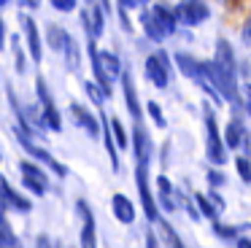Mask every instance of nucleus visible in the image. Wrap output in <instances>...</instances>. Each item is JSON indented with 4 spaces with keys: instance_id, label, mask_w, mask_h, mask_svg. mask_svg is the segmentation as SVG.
Returning a JSON list of instances; mask_svg holds the SVG:
<instances>
[{
    "instance_id": "obj_1",
    "label": "nucleus",
    "mask_w": 251,
    "mask_h": 248,
    "mask_svg": "<svg viewBox=\"0 0 251 248\" xmlns=\"http://www.w3.org/2000/svg\"><path fill=\"white\" fill-rule=\"evenodd\" d=\"M35 89H38V102H41V119H44V127H49V129H54V132H60V127H62L60 111H57L54 100H51L49 89H46V81L41 78V75L35 78Z\"/></svg>"
},
{
    "instance_id": "obj_2",
    "label": "nucleus",
    "mask_w": 251,
    "mask_h": 248,
    "mask_svg": "<svg viewBox=\"0 0 251 248\" xmlns=\"http://www.w3.org/2000/svg\"><path fill=\"white\" fill-rule=\"evenodd\" d=\"M19 173H22V183L30 189L33 194H44L49 189V181H46V170H41L35 162L22 159L19 162Z\"/></svg>"
},
{
    "instance_id": "obj_3",
    "label": "nucleus",
    "mask_w": 251,
    "mask_h": 248,
    "mask_svg": "<svg viewBox=\"0 0 251 248\" xmlns=\"http://www.w3.org/2000/svg\"><path fill=\"white\" fill-rule=\"evenodd\" d=\"M146 75L149 81H151L154 86H159V89H165L170 81V68H168V54L165 51H157L151 54V57L146 59Z\"/></svg>"
},
{
    "instance_id": "obj_4",
    "label": "nucleus",
    "mask_w": 251,
    "mask_h": 248,
    "mask_svg": "<svg viewBox=\"0 0 251 248\" xmlns=\"http://www.w3.org/2000/svg\"><path fill=\"white\" fill-rule=\"evenodd\" d=\"M135 183H138V194H141L143 210H146V219H151V221H159L157 205H154L151 189H149V165H138V170H135Z\"/></svg>"
},
{
    "instance_id": "obj_5",
    "label": "nucleus",
    "mask_w": 251,
    "mask_h": 248,
    "mask_svg": "<svg viewBox=\"0 0 251 248\" xmlns=\"http://www.w3.org/2000/svg\"><path fill=\"white\" fill-rule=\"evenodd\" d=\"M205 129H208V149H205L208 159H211L213 165H224V162H227V154H224V143H222V138H219L213 113H208V116H205Z\"/></svg>"
},
{
    "instance_id": "obj_6",
    "label": "nucleus",
    "mask_w": 251,
    "mask_h": 248,
    "mask_svg": "<svg viewBox=\"0 0 251 248\" xmlns=\"http://www.w3.org/2000/svg\"><path fill=\"white\" fill-rule=\"evenodd\" d=\"M17 138H19V143H22L25 149H27L30 154H33V159H38V162H44L46 167H51V170H54L60 178H65V175H68V170H65V167H62L60 162H57V159H54V156H51L46 149H41V146H35V143H33V138H27V135H22L19 129H17Z\"/></svg>"
},
{
    "instance_id": "obj_7",
    "label": "nucleus",
    "mask_w": 251,
    "mask_h": 248,
    "mask_svg": "<svg viewBox=\"0 0 251 248\" xmlns=\"http://www.w3.org/2000/svg\"><path fill=\"white\" fill-rule=\"evenodd\" d=\"M173 16H176V22H178V25H200L202 19H205L208 16V8L202 3H195V0H192V3H178L173 8Z\"/></svg>"
},
{
    "instance_id": "obj_8",
    "label": "nucleus",
    "mask_w": 251,
    "mask_h": 248,
    "mask_svg": "<svg viewBox=\"0 0 251 248\" xmlns=\"http://www.w3.org/2000/svg\"><path fill=\"white\" fill-rule=\"evenodd\" d=\"M76 208H78V213H81V219H84V226H81V248H98V246H95L98 235H95V219H92V210H89V205L84 202V199H78Z\"/></svg>"
},
{
    "instance_id": "obj_9",
    "label": "nucleus",
    "mask_w": 251,
    "mask_h": 248,
    "mask_svg": "<svg viewBox=\"0 0 251 248\" xmlns=\"http://www.w3.org/2000/svg\"><path fill=\"white\" fill-rule=\"evenodd\" d=\"M3 205H8V208H14V210H22V213H27V210L33 208V205H30V199L19 197V194L8 186L6 178L0 175V208H3Z\"/></svg>"
},
{
    "instance_id": "obj_10",
    "label": "nucleus",
    "mask_w": 251,
    "mask_h": 248,
    "mask_svg": "<svg viewBox=\"0 0 251 248\" xmlns=\"http://www.w3.org/2000/svg\"><path fill=\"white\" fill-rule=\"evenodd\" d=\"M22 30L27 35V49H30V57L33 62H41L44 59V49H41V35H38V27L30 16H22Z\"/></svg>"
},
{
    "instance_id": "obj_11",
    "label": "nucleus",
    "mask_w": 251,
    "mask_h": 248,
    "mask_svg": "<svg viewBox=\"0 0 251 248\" xmlns=\"http://www.w3.org/2000/svg\"><path fill=\"white\" fill-rule=\"evenodd\" d=\"M71 116H73V122H76L81 129H87V135H89V138H98V135H100L98 119H95V116H92V113H89L84 105L73 102V105H71Z\"/></svg>"
},
{
    "instance_id": "obj_12",
    "label": "nucleus",
    "mask_w": 251,
    "mask_h": 248,
    "mask_svg": "<svg viewBox=\"0 0 251 248\" xmlns=\"http://www.w3.org/2000/svg\"><path fill=\"white\" fill-rule=\"evenodd\" d=\"M213 65H216L222 73L232 75L235 78V54H232V46L227 41H219L216 43V57H213Z\"/></svg>"
},
{
    "instance_id": "obj_13",
    "label": "nucleus",
    "mask_w": 251,
    "mask_h": 248,
    "mask_svg": "<svg viewBox=\"0 0 251 248\" xmlns=\"http://www.w3.org/2000/svg\"><path fill=\"white\" fill-rule=\"evenodd\" d=\"M132 143H135V156H138V165H149V154H151V143H149V135L143 129L141 122H135L132 127Z\"/></svg>"
},
{
    "instance_id": "obj_14",
    "label": "nucleus",
    "mask_w": 251,
    "mask_h": 248,
    "mask_svg": "<svg viewBox=\"0 0 251 248\" xmlns=\"http://www.w3.org/2000/svg\"><path fill=\"white\" fill-rule=\"evenodd\" d=\"M81 19H84V27H87V32H89V38H100L103 35V8L100 5H92V8H84L81 11Z\"/></svg>"
},
{
    "instance_id": "obj_15",
    "label": "nucleus",
    "mask_w": 251,
    "mask_h": 248,
    "mask_svg": "<svg viewBox=\"0 0 251 248\" xmlns=\"http://www.w3.org/2000/svg\"><path fill=\"white\" fill-rule=\"evenodd\" d=\"M149 14H151L154 25L159 27L162 35H173V32H176V25H178V22H176V16H173V11H170V8H165V5H154Z\"/></svg>"
},
{
    "instance_id": "obj_16",
    "label": "nucleus",
    "mask_w": 251,
    "mask_h": 248,
    "mask_svg": "<svg viewBox=\"0 0 251 248\" xmlns=\"http://www.w3.org/2000/svg\"><path fill=\"white\" fill-rule=\"evenodd\" d=\"M197 205H200V210L205 213V219H216L219 213L224 210V199L219 197L216 192H208V194H195Z\"/></svg>"
},
{
    "instance_id": "obj_17",
    "label": "nucleus",
    "mask_w": 251,
    "mask_h": 248,
    "mask_svg": "<svg viewBox=\"0 0 251 248\" xmlns=\"http://www.w3.org/2000/svg\"><path fill=\"white\" fill-rule=\"evenodd\" d=\"M111 208H114V216L122 221V224H132V221H135V205H132L125 194H114Z\"/></svg>"
},
{
    "instance_id": "obj_18",
    "label": "nucleus",
    "mask_w": 251,
    "mask_h": 248,
    "mask_svg": "<svg viewBox=\"0 0 251 248\" xmlns=\"http://www.w3.org/2000/svg\"><path fill=\"white\" fill-rule=\"evenodd\" d=\"M122 86H125V100L130 113L135 116V122H141V105H138V97H135V86H132V75L130 73H122Z\"/></svg>"
},
{
    "instance_id": "obj_19",
    "label": "nucleus",
    "mask_w": 251,
    "mask_h": 248,
    "mask_svg": "<svg viewBox=\"0 0 251 248\" xmlns=\"http://www.w3.org/2000/svg\"><path fill=\"white\" fill-rule=\"evenodd\" d=\"M46 38H49V46L57 49V51H65V46L71 43V35H68L62 27H57V25L46 27Z\"/></svg>"
},
{
    "instance_id": "obj_20",
    "label": "nucleus",
    "mask_w": 251,
    "mask_h": 248,
    "mask_svg": "<svg viewBox=\"0 0 251 248\" xmlns=\"http://www.w3.org/2000/svg\"><path fill=\"white\" fill-rule=\"evenodd\" d=\"M103 143H105V151H108V156H111L114 170H119V154H116V143H114V135H111L108 119H103Z\"/></svg>"
},
{
    "instance_id": "obj_21",
    "label": "nucleus",
    "mask_w": 251,
    "mask_h": 248,
    "mask_svg": "<svg viewBox=\"0 0 251 248\" xmlns=\"http://www.w3.org/2000/svg\"><path fill=\"white\" fill-rule=\"evenodd\" d=\"M176 62H178V68H181V73H184V75L197 78V73H200V62H197V59H192L189 54L178 51V54H176Z\"/></svg>"
},
{
    "instance_id": "obj_22",
    "label": "nucleus",
    "mask_w": 251,
    "mask_h": 248,
    "mask_svg": "<svg viewBox=\"0 0 251 248\" xmlns=\"http://www.w3.org/2000/svg\"><path fill=\"white\" fill-rule=\"evenodd\" d=\"M0 248H17V237H14L11 226H8L3 208H0Z\"/></svg>"
},
{
    "instance_id": "obj_23",
    "label": "nucleus",
    "mask_w": 251,
    "mask_h": 248,
    "mask_svg": "<svg viewBox=\"0 0 251 248\" xmlns=\"http://www.w3.org/2000/svg\"><path fill=\"white\" fill-rule=\"evenodd\" d=\"M240 143H243V124L235 119V122L227 124V146L229 149H238Z\"/></svg>"
},
{
    "instance_id": "obj_24",
    "label": "nucleus",
    "mask_w": 251,
    "mask_h": 248,
    "mask_svg": "<svg viewBox=\"0 0 251 248\" xmlns=\"http://www.w3.org/2000/svg\"><path fill=\"white\" fill-rule=\"evenodd\" d=\"M157 186H159V202H162V208H165V210H173L176 202L170 199V192H173V189H170V181H168L165 175H159V178H157Z\"/></svg>"
},
{
    "instance_id": "obj_25",
    "label": "nucleus",
    "mask_w": 251,
    "mask_h": 248,
    "mask_svg": "<svg viewBox=\"0 0 251 248\" xmlns=\"http://www.w3.org/2000/svg\"><path fill=\"white\" fill-rule=\"evenodd\" d=\"M111 135H114V143L119 146V149H127V146H130L127 132H125V127H122L119 119H111Z\"/></svg>"
},
{
    "instance_id": "obj_26",
    "label": "nucleus",
    "mask_w": 251,
    "mask_h": 248,
    "mask_svg": "<svg viewBox=\"0 0 251 248\" xmlns=\"http://www.w3.org/2000/svg\"><path fill=\"white\" fill-rule=\"evenodd\" d=\"M162 237H165V243H168V248H184L178 240V235L173 232V226H170L168 221H162Z\"/></svg>"
},
{
    "instance_id": "obj_27",
    "label": "nucleus",
    "mask_w": 251,
    "mask_h": 248,
    "mask_svg": "<svg viewBox=\"0 0 251 248\" xmlns=\"http://www.w3.org/2000/svg\"><path fill=\"white\" fill-rule=\"evenodd\" d=\"M143 27H146V32H149V38H151V41H162V32H159V27L157 25H154V19H151V14H149V11H146V14H143Z\"/></svg>"
},
{
    "instance_id": "obj_28",
    "label": "nucleus",
    "mask_w": 251,
    "mask_h": 248,
    "mask_svg": "<svg viewBox=\"0 0 251 248\" xmlns=\"http://www.w3.org/2000/svg\"><path fill=\"white\" fill-rule=\"evenodd\" d=\"M65 51H68V68L78 70V49H76V41H73V38H71V43L65 46Z\"/></svg>"
},
{
    "instance_id": "obj_29",
    "label": "nucleus",
    "mask_w": 251,
    "mask_h": 248,
    "mask_svg": "<svg viewBox=\"0 0 251 248\" xmlns=\"http://www.w3.org/2000/svg\"><path fill=\"white\" fill-rule=\"evenodd\" d=\"M87 95H89V97H92V100H95V105H103L105 95H103V89H100L98 84H92V81H89V84H87Z\"/></svg>"
},
{
    "instance_id": "obj_30",
    "label": "nucleus",
    "mask_w": 251,
    "mask_h": 248,
    "mask_svg": "<svg viewBox=\"0 0 251 248\" xmlns=\"http://www.w3.org/2000/svg\"><path fill=\"white\" fill-rule=\"evenodd\" d=\"M146 111L151 113V119H154V124H157V127H165V116H162V111H159V105H157V102H149V105H146Z\"/></svg>"
},
{
    "instance_id": "obj_31",
    "label": "nucleus",
    "mask_w": 251,
    "mask_h": 248,
    "mask_svg": "<svg viewBox=\"0 0 251 248\" xmlns=\"http://www.w3.org/2000/svg\"><path fill=\"white\" fill-rule=\"evenodd\" d=\"M238 173H240V178H243L246 183L251 181V165H249V159H246V156H240V159H238Z\"/></svg>"
},
{
    "instance_id": "obj_32",
    "label": "nucleus",
    "mask_w": 251,
    "mask_h": 248,
    "mask_svg": "<svg viewBox=\"0 0 251 248\" xmlns=\"http://www.w3.org/2000/svg\"><path fill=\"white\" fill-rule=\"evenodd\" d=\"M51 5H54L57 11H65V14H68V11L76 8V0H51Z\"/></svg>"
},
{
    "instance_id": "obj_33",
    "label": "nucleus",
    "mask_w": 251,
    "mask_h": 248,
    "mask_svg": "<svg viewBox=\"0 0 251 248\" xmlns=\"http://www.w3.org/2000/svg\"><path fill=\"white\" fill-rule=\"evenodd\" d=\"M240 95H243V108L251 113V84H246L243 89H240Z\"/></svg>"
},
{
    "instance_id": "obj_34",
    "label": "nucleus",
    "mask_w": 251,
    "mask_h": 248,
    "mask_svg": "<svg viewBox=\"0 0 251 248\" xmlns=\"http://www.w3.org/2000/svg\"><path fill=\"white\" fill-rule=\"evenodd\" d=\"M216 232L222 237H238V229H232V226H222V224H216Z\"/></svg>"
},
{
    "instance_id": "obj_35",
    "label": "nucleus",
    "mask_w": 251,
    "mask_h": 248,
    "mask_svg": "<svg viewBox=\"0 0 251 248\" xmlns=\"http://www.w3.org/2000/svg\"><path fill=\"white\" fill-rule=\"evenodd\" d=\"M17 70H19V73H25V70H27V62H25L22 49H17Z\"/></svg>"
},
{
    "instance_id": "obj_36",
    "label": "nucleus",
    "mask_w": 251,
    "mask_h": 248,
    "mask_svg": "<svg viewBox=\"0 0 251 248\" xmlns=\"http://www.w3.org/2000/svg\"><path fill=\"white\" fill-rule=\"evenodd\" d=\"M208 181H211V183H213V186H219V183H222V181H224V178H222V173H216V170H211V173H208Z\"/></svg>"
},
{
    "instance_id": "obj_37",
    "label": "nucleus",
    "mask_w": 251,
    "mask_h": 248,
    "mask_svg": "<svg viewBox=\"0 0 251 248\" xmlns=\"http://www.w3.org/2000/svg\"><path fill=\"white\" fill-rule=\"evenodd\" d=\"M146 248H157V237H154L151 232L146 235Z\"/></svg>"
},
{
    "instance_id": "obj_38",
    "label": "nucleus",
    "mask_w": 251,
    "mask_h": 248,
    "mask_svg": "<svg viewBox=\"0 0 251 248\" xmlns=\"http://www.w3.org/2000/svg\"><path fill=\"white\" fill-rule=\"evenodd\" d=\"M3 43H6V25L0 19V49H3Z\"/></svg>"
},
{
    "instance_id": "obj_39",
    "label": "nucleus",
    "mask_w": 251,
    "mask_h": 248,
    "mask_svg": "<svg viewBox=\"0 0 251 248\" xmlns=\"http://www.w3.org/2000/svg\"><path fill=\"white\" fill-rule=\"evenodd\" d=\"M238 248H251V240L249 237H238Z\"/></svg>"
},
{
    "instance_id": "obj_40",
    "label": "nucleus",
    "mask_w": 251,
    "mask_h": 248,
    "mask_svg": "<svg viewBox=\"0 0 251 248\" xmlns=\"http://www.w3.org/2000/svg\"><path fill=\"white\" fill-rule=\"evenodd\" d=\"M246 38L251 41V19H249V27H246Z\"/></svg>"
},
{
    "instance_id": "obj_41",
    "label": "nucleus",
    "mask_w": 251,
    "mask_h": 248,
    "mask_svg": "<svg viewBox=\"0 0 251 248\" xmlns=\"http://www.w3.org/2000/svg\"><path fill=\"white\" fill-rule=\"evenodd\" d=\"M0 159H3V154H0Z\"/></svg>"
}]
</instances>
